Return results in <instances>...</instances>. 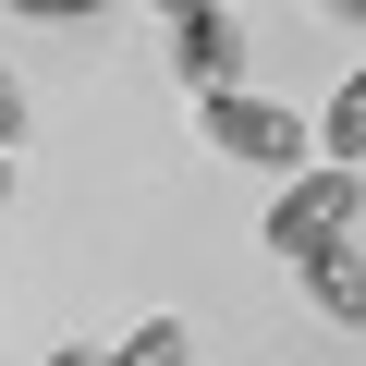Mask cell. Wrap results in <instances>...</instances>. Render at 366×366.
<instances>
[{"label":"cell","instance_id":"obj_1","mask_svg":"<svg viewBox=\"0 0 366 366\" xmlns=\"http://www.w3.org/2000/svg\"><path fill=\"white\" fill-rule=\"evenodd\" d=\"M196 122H208V147H220V159H244V171H293V159L317 147V122H293V110H281V98H257V86H208V110H196Z\"/></svg>","mask_w":366,"mask_h":366},{"label":"cell","instance_id":"obj_2","mask_svg":"<svg viewBox=\"0 0 366 366\" xmlns=\"http://www.w3.org/2000/svg\"><path fill=\"white\" fill-rule=\"evenodd\" d=\"M342 220H354V159H330V171H293V196L269 208V244L305 269V257H330V244H342Z\"/></svg>","mask_w":366,"mask_h":366},{"label":"cell","instance_id":"obj_3","mask_svg":"<svg viewBox=\"0 0 366 366\" xmlns=\"http://www.w3.org/2000/svg\"><path fill=\"white\" fill-rule=\"evenodd\" d=\"M305 293H317V317H366V269H354V244H330V257H305Z\"/></svg>","mask_w":366,"mask_h":366},{"label":"cell","instance_id":"obj_4","mask_svg":"<svg viewBox=\"0 0 366 366\" xmlns=\"http://www.w3.org/2000/svg\"><path fill=\"white\" fill-rule=\"evenodd\" d=\"M317 159H366V61L342 74V98L317 110Z\"/></svg>","mask_w":366,"mask_h":366},{"label":"cell","instance_id":"obj_5","mask_svg":"<svg viewBox=\"0 0 366 366\" xmlns=\"http://www.w3.org/2000/svg\"><path fill=\"white\" fill-rule=\"evenodd\" d=\"M171 25H183V37H171V49H183V74H196V86H220V49H232L220 0H196V13H171Z\"/></svg>","mask_w":366,"mask_h":366},{"label":"cell","instance_id":"obj_6","mask_svg":"<svg viewBox=\"0 0 366 366\" xmlns=\"http://www.w3.org/2000/svg\"><path fill=\"white\" fill-rule=\"evenodd\" d=\"M110 366H183V317H134Z\"/></svg>","mask_w":366,"mask_h":366},{"label":"cell","instance_id":"obj_7","mask_svg":"<svg viewBox=\"0 0 366 366\" xmlns=\"http://www.w3.org/2000/svg\"><path fill=\"white\" fill-rule=\"evenodd\" d=\"M0 13H25V25H86V13H110V0H0Z\"/></svg>","mask_w":366,"mask_h":366},{"label":"cell","instance_id":"obj_8","mask_svg":"<svg viewBox=\"0 0 366 366\" xmlns=\"http://www.w3.org/2000/svg\"><path fill=\"white\" fill-rule=\"evenodd\" d=\"M25 134H37V122H25V86L0 74V147H25Z\"/></svg>","mask_w":366,"mask_h":366},{"label":"cell","instance_id":"obj_9","mask_svg":"<svg viewBox=\"0 0 366 366\" xmlns=\"http://www.w3.org/2000/svg\"><path fill=\"white\" fill-rule=\"evenodd\" d=\"M49 366H110V354H86V342H61V354H49Z\"/></svg>","mask_w":366,"mask_h":366},{"label":"cell","instance_id":"obj_10","mask_svg":"<svg viewBox=\"0 0 366 366\" xmlns=\"http://www.w3.org/2000/svg\"><path fill=\"white\" fill-rule=\"evenodd\" d=\"M0 208H13V147H0Z\"/></svg>","mask_w":366,"mask_h":366},{"label":"cell","instance_id":"obj_11","mask_svg":"<svg viewBox=\"0 0 366 366\" xmlns=\"http://www.w3.org/2000/svg\"><path fill=\"white\" fill-rule=\"evenodd\" d=\"M159 13H196V0H159Z\"/></svg>","mask_w":366,"mask_h":366},{"label":"cell","instance_id":"obj_12","mask_svg":"<svg viewBox=\"0 0 366 366\" xmlns=\"http://www.w3.org/2000/svg\"><path fill=\"white\" fill-rule=\"evenodd\" d=\"M342 13H354V25H366V0H342Z\"/></svg>","mask_w":366,"mask_h":366}]
</instances>
